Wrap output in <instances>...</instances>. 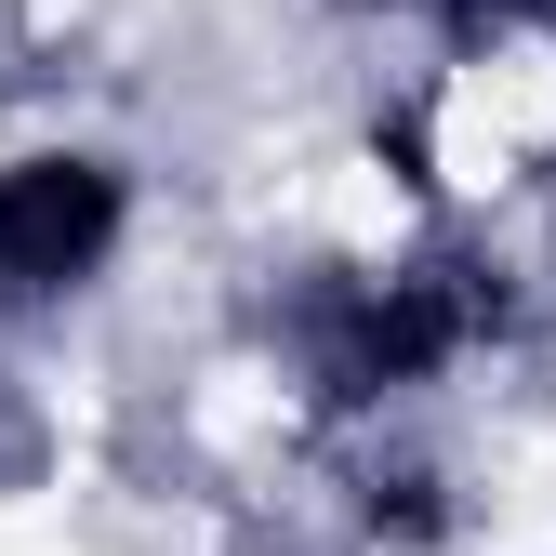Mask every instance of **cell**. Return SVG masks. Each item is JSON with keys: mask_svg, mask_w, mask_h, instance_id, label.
Returning <instances> with one entry per match:
<instances>
[{"mask_svg": "<svg viewBox=\"0 0 556 556\" xmlns=\"http://www.w3.org/2000/svg\"><path fill=\"white\" fill-rule=\"evenodd\" d=\"M491 318L477 305V278L464 265H410V278H371L358 305H331L318 318V384L331 397H384V384H425L451 344Z\"/></svg>", "mask_w": 556, "mask_h": 556, "instance_id": "obj_1", "label": "cell"}, {"mask_svg": "<svg viewBox=\"0 0 556 556\" xmlns=\"http://www.w3.org/2000/svg\"><path fill=\"white\" fill-rule=\"evenodd\" d=\"M119 239V173L106 160H14L0 173V305H53L93 278Z\"/></svg>", "mask_w": 556, "mask_h": 556, "instance_id": "obj_2", "label": "cell"}]
</instances>
